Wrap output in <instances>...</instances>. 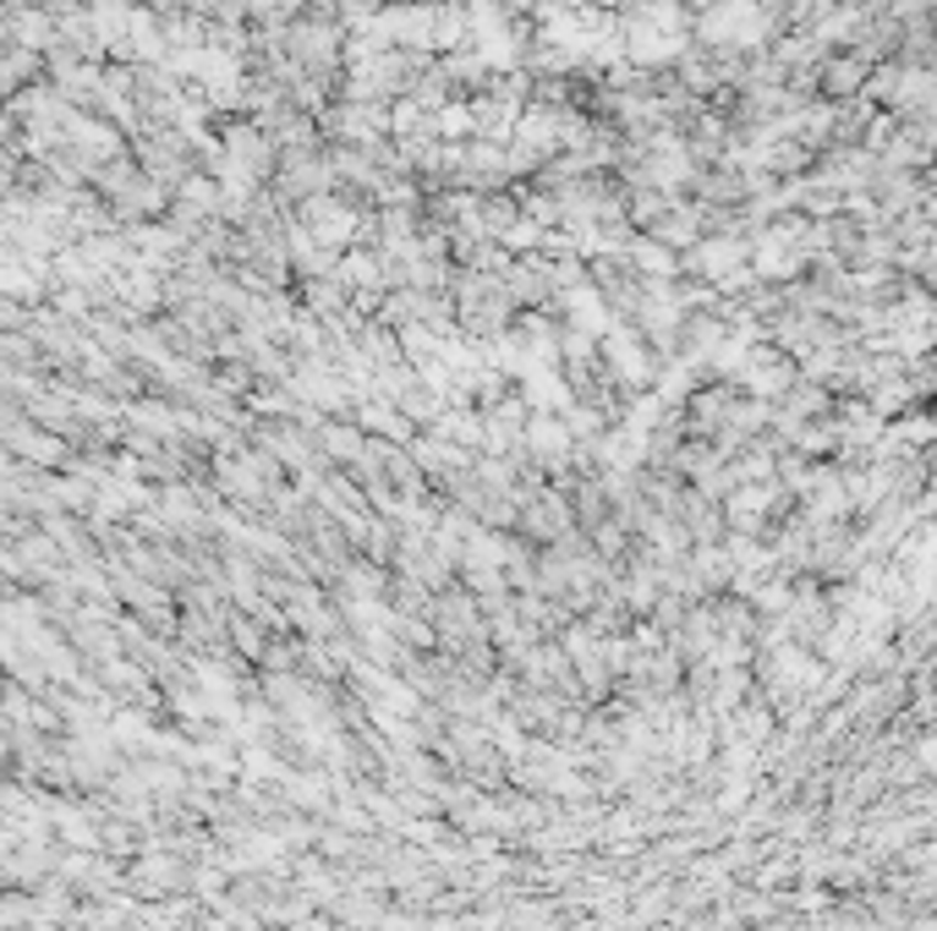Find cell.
<instances>
[{
	"label": "cell",
	"instance_id": "1",
	"mask_svg": "<svg viewBox=\"0 0 937 931\" xmlns=\"http://www.w3.org/2000/svg\"><path fill=\"white\" fill-rule=\"evenodd\" d=\"M763 28H768V17H763L752 0H735V6H724V11L707 17V33L724 39V44H752V39H763Z\"/></svg>",
	"mask_w": 937,
	"mask_h": 931
}]
</instances>
